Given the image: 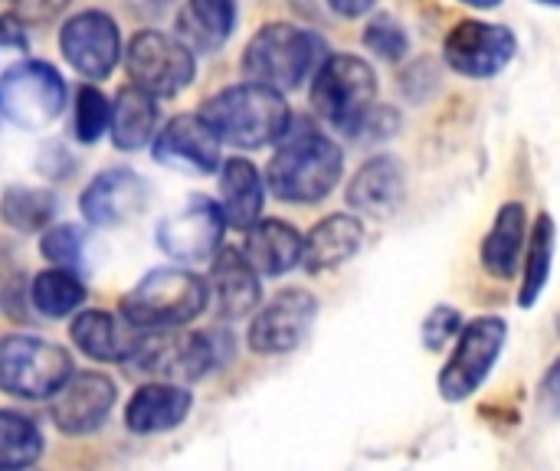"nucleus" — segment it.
I'll return each mask as SVG.
<instances>
[{
  "label": "nucleus",
  "mask_w": 560,
  "mask_h": 471,
  "mask_svg": "<svg viewBox=\"0 0 560 471\" xmlns=\"http://www.w3.org/2000/svg\"><path fill=\"white\" fill-rule=\"evenodd\" d=\"M200 118L223 144L233 148H266L272 141H282L292 125V111L282 92L253 82L230 85L207 98Z\"/></svg>",
  "instance_id": "nucleus-1"
},
{
  "label": "nucleus",
  "mask_w": 560,
  "mask_h": 471,
  "mask_svg": "<svg viewBox=\"0 0 560 471\" xmlns=\"http://www.w3.org/2000/svg\"><path fill=\"white\" fill-rule=\"evenodd\" d=\"M341 174V148L328 134L305 128L289 134V141L276 151L266 170V184L285 203H318L338 187Z\"/></svg>",
  "instance_id": "nucleus-2"
},
{
  "label": "nucleus",
  "mask_w": 560,
  "mask_h": 471,
  "mask_svg": "<svg viewBox=\"0 0 560 471\" xmlns=\"http://www.w3.org/2000/svg\"><path fill=\"white\" fill-rule=\"evenodd\" d=\"M312 105L335 131L358 138L371 128L377 108V75L368 59L351 52L328 56L312 82Z\"/></svg>",
  "instance_id": "nucleus-3"
},
{
  "label": "nucleus",
  "mask_w": 560,
  "mask_h": 471,
  "mask_svg": "<svg viewBox=\"0 0 560 471\" xmlns=\"http://www.w3.org/2000/svg\"><path fill=\"white\" fill-rule=\"evenodd\" d=\"M322 52L325 43L315 33L292 23H269L249 39L243 52V72L253 85L289 92L312 75Z\"/></svg>",
  "instance_id": "nucleus-4"
},
{
  "label": "nucleus",
  "mask_w": 560,
  "mask_h": 471,
  "mask_svg": "<svg viewBox=\"0 0 560 471\" xmlns=\"http://www.w3.org/2000/svg\"><path fill=\"white\" fill-rule=\"evenodd\" d=\"M207 308V285L184 269L148 272L125 298L121 315L141 331H174Z\"/></svg>",
  "instance_id": "nucleus-5"
},
{
  "label": "nucleus",
  "mask_w": 560,
  "mask_h": 471,
  "mask_svg": "<svg viewBox=\"0 0 560 471\" xmlns=\"http://www.w3.org/2000/svg\"><path fill=\"white\" fill-rule=\"evenodd\" d=\"M505 341H509V321L499 315H482V318L463 325L456 348L436 380L440 397L446 403H463L472 393H479L482 384L492 377V370L505 351Z\"/></svg>",
  "instance_id": "nucleus-6"
},
{
  "label": "nucleus",
  "mask_w": 560,
  "mask_h": 471,
  "mask_svg": "<svg viewBox=\"0 0 560 471\" xmlns=\"http://www.w3.org/2000/svg\"><path fill=\"white\" fill-rule=\"evenodd\" d=\"M66 105L62 75L39 59H23L0 75V115L26 131L49 128Z\"/></svg>",
  "instance_id": "nucleus-7"
},
{
  "label": "nucleus",
  "mask_w": 560,
  "mask_h": 471,
  "mask_svg": "<svg viewBox=\"0 0 560 471\" xmlns=\"http://www.w3.org/2000/svg\"><path fill=\"white\" fill-rule=\"evenodd\" d=\"M72 377V361L62 348L39 338L0 341V390L20 400H46Z\"/></svg>",
  "instance_id": "nucleus-8"
},
{
  "label": "nucleus",
  "mask_w": 560,
  "mask_h": 471,
  "mask_svg": "<svg viewBox=\"0 0 560 471\" xmlns=\"http://www.w3.org/2000/svg\"><path fill=\"white\" fill-rule=\"evenodd\" d=\"M125 364H128V374L148 377L151 384L184 387V384L200 380L217 364V351H213V341L203 334L161 331V334L141 338V344Z\"/></svg>",
  "instance_id": "nucleus-9"
},
{
  "label": "nucleus",
  "mask_w": 560,
  "mask_h": 471,
  "mask_svg": "<svg viewBox=\"0 0 560 471\" xmlns=\"http://www.w3.org/2000/svg\"><path fill=\"white\" fill-rule=\"evenodd\" d=\"M125 66H128L131 85L148 92L151 98L177 95L180 89L194 82V72H197L190 46L158 30H141L131 39Z\"/></svg>",
  "instance_id": "nucleus-10"
},
{
  "label": "nucleus",
  "mask_w": 560,
  "mask_h": 471,
  "mask_svg": "<svg viewBox=\"0 0 560 471\" xmlns=\"http://www.w3.org/2000/svg\"><path fill=\"white\" fill-rule=\"evenodd\" d=\"M518 52V39L502 23L486 20H459L443 39V59L453 72L466 79H492L499 75Z\"/></svg>",
  "instance_id": "nucleus-11"
},
{
  "label": "nucleus",
  "mask_w": 560,
  "mask_h": 471,
  "mask_svg": "<svg viewBox=\"0 0 560 471\" xmlns=\"http://www.w3.org/2000/svg\"><path fill=\"white\" fill-rule=\"evenodd\" d=\"M318 315V302L305 289H285L279 292L249 325V348L256 354H289L295 351Z\"/></svg>",
  "instance_id": "nucleus-12"
},
{
  "label": "nucleus",
  "mask_w": 560,
  "mask_h": 471,
  "mask_svg": "<svg viewBox=\"0 0 560 471\" xmlns=\"http://www.w3.org/2000/svg\"><path fill=\"white\" fill-rule=\"evenodd\" d=\"M223 229V210L207 197H194L180 213L158 223V246L177 262H207L220 249Z\"/></svg>",
  "instance_id": "nucleus-13"
},
{
  "label": "nucleus",
  "mask_w": 560,
  "mask_h": 471,
  "mask_svg": "<svg viewBox=\"0 0 560 471\" xmlns=\"http://www.w3.org/2000/svg\"><path fill=\"white\" fill-rule=\"evenodd\" d=\"M59 49L79 75L105 79L118 62V49H121L118 26L102 10L75 13L59 33Z\"/></svg>",
  "instance_id": "nucleus-14"
},
{
  "label": "nucleus",
  "mask_w": 560,
  "mask_h": 471,
  "mask_svg": "<svg viewBox=\"0 0 560 471\" xmlns=\"http://www.w3.org/2000/svg\"><path fill=\"white\" fill-rule=\"evenodd\" d=\"M115 407V384L105 374H72L52 393V423L66 436H89L95 433Z\"/></svg>",
  "instance_id": "nucleus-15"
},
{
  "label": "nucleus",
  "mask_w": 560,
  "mask_h": 471,
  "mask_svg": "<svg viewBox=\"0 0 560 471\" xmlns=\"http://www.w3.org/2000/svg\"><path fill=\"white\" fill-rule=\"evenodd\" d=\"M154 157L174 170L210 174L220 164V138L200 115H177L158 131Z\"/></svg>",
  "instance_id": "nucleus-16"
},
{
  "label": "nucleus",
  "mask_w": 560,
  "mask_h": 471,
  "mask_svg": "<svg viewBox=\"0 0 560 471\" xmlns=\"http://www.w3.org/2000/svg\"><path fill=\"white\" fill-rule=\"evenodd\" d=\"M148 200V187L135 170L125 167H112L105 174H98L85 190H82V216L92 226H115L121 220H128L131 213H138Z\"/></svg>",
  "instance_id": "nucleus-17"
},
{
  "label": "nucleus",
  "mask_w": 560,
  "mask_h": 471,
  "mask_svg": "<svg viewBox=\"0 0 560 471\" xmlns=\"http://www.w3.org/2000/svg\"><path fill=\"white\" fill-rule=\"evenodd\" d=\"M407 193V170L394 154H377L348 184V207L364 216H390Z\"/></svg>",
  "instance_id": "nucleus-18"
},
{
  "label": "nucleus",
  "mask_w": 560,
  "mask_h": 471,
  "mask_svg": "<svg viewBox=\"0 0 560 471\" xmlns=\"http://www.w3.org/2000/svg\"><path fill=\"white\" fill-rule=\"evenodd\" d=\"M525 243H528V213H525V203L509 200V203L499 207L495 223H492V229L482 239V249H479L482 269L492 279H502V282L512 279L518 272V266H522Z\"/></svg>",
  "instance_id": "nucleus-19"
},
{
  "label": "nucleus",
  "mask_w": 560,
  "mask_h": 471,
  "mask_svg": "<svg viewBox=\"0 0 560 471\" xmlns=\"http://www.w3.org/2000/svg\"><path fill=\"white\" fill-rule=\"evenodd\" d=\"M210 295L220 318H243L259 305V272L243 252L223 249L210 266Z\"/></svg>",
  "instance_id": "nucleus-20"
},
{
  "label": "nucleus",
  "mask_w": 560,
  "mask_h": 471,
  "mask_svg": "<svg viewBox=\"0 0 560 471\" xmlns=\"http://www.w3.org/2000/svg\"><path fill=\"white\" fill-rule=\"evenodd\" d=\"M138 331L141 328H135L131 321L115 318L108 311H82L69 328L75 348L102 364H115V361L125 364L135 354V348L141 344Z\"/></svg>",
  "instance_id": "nucleus-21"
},
{
  "label": "nucleus",
  "mask_w": 560,
  "mask_h": 471,
  "mask_svg": "<svg viewBox=\"0 0 560 471\" xmlns=\"http://www.w3.org/2000/svg\"><path fill=\"white\" fill-rule=\"evenodd\" d=\"M364 243V223L351 213L325 216L312 233L302 239V262L308 272H328L345 266L351 256H358Z\"/></svg>",
  "instance_id": "nucleus-22"
},
{
  "label": "nucleus",
  "mask_w": 560,
  "mask_h": 471,
  "mask_svg": "<svg viewBox=\"0 0 560 471\" xmlns=\"http://www.w3.org/2000/svg\"><path fill=\"white\" fill-rule=\"evenodd\" d=\"M190 393L184 387L174 384H148L141 387L128 410H125V426L135 436H154V433H167L177 429L187 413H190Z\"/></svg>",
  "instance_id": "nucleus-23"
},
{
  "label": "nucleus",
  "mask_w": 560,
  "mask_h": 471,
  "mask_svg": "<svg viewBox=\"0 0 560 471\" xmlns=\"http://www.w3.org/2000/svg\"><path fill=\"white\" fill-rule=\"evenodd\" d=\"M246 233L249 236H246L243 256L259 275H285L289 269L302 262V236L295 226L282 220H262L249 226Z\"/></svg>",
  "instance_id": "nucleus-24"
},
{
  "label": "nucleus",
  "mask_w": 560,
  "mask_h": 471,
  "mask_svg": "<svg viewBox=\"0 0 560 471\" xmlns=\"http://www.w3.org/2000/svg\"><path fill=\"white\" fill-rule=\"evenodd\" d=\"M220 193H223V207H220V210H223V216H226L230 226L249 229V226L259 223L266 190H262L259 170H256L246 157H230V161L223 164Z\"/></svg>",
  "instance_id": "nucleus-25"
},
{
  "label": "nucleus",
  "mask_w": 560,
  "mask_h": 471,
  "mask_svg": "<svg viewBox=\"0 0 560 471\" xmlns=\"http://www.w3.org/2000/svg\"><path fill=\"white\" fill-rule=\"evenodd\" d=\"M236 26V0H187L177 16V33L184 46L217 49L230 39Z\"/></svg>",
  "instance_id": "nucleus-26"
},
{
  "label": "nucleus",
  "mask_w": 560,
  "mask_h": 471,
  "mask_svg": "<svg viewBox=\"0 0 560 471\" xmlns=\"http://www.w3.org/2000/svg\"><path fill=\"white\" fill-rule=\"evenodd\" d=\"M158 128V105L148 92L128 85L115 95L112 105V141L121 151H138L154 138Z\"/></svg>",
  "instance_id": "nucleus-27"
},
{
  "label": "nucleus",
  "mask_w": 560,
  "mask_h": 471,
  "mask_svg": "<svg viewBox=\"0 0 560 471\" xmlns=\"http://www.w3.org/2000/svg\"><path fill=\"white\" fill-rule=\"evenodd\" d=\"M555 249H558L555 216L541 213L535 220V229H532V239H528V252H525V279H522V292H518V305L522 308H535L538 298L545 295V285L551 279Z\"/></svg>",
  "instance_id": "nucleus-28"
},
{
  "label": "nucleus",
  "mask_w": 560,
  "mask_h": 471,
  "mask_svg": "<svg viewBox=\"0 0 560 471\" xmlns=\"http://www.w3.org/2000/svg\"><path fill=\"white\" fill-rule=\"evenodd\" d=\"M43 456V436L33 420L0 410V471H26Z\"/></svg>",
  "instance_id": "nucleus-29"
},
{
  "label": "nucleus",
  "mask_w": 560,
  "mask_h": 471,
  "mask_svg": "<svg viewBox=\"0 0 560 471\" xmlns=\"http://www.w3.org/2000/svg\"><path fill=\"white\" fill-rule=\"evenodd\" d=\"M30 298H33V305H36L39 315H46V318H66V315H72L85 302V289H82V282L72 272L46 269V272H39L33 279Z\"/></svg>",
  "instance_id": "nucleus-30"
},
{
  "label": "nucleus",
  "mask_w": 560,
  "mask_h": 471,
  "mask_svg": "<svg viewBox=\"0 0 560 471\" xmlns=\"http://www.w3.org/2000/svg\"><path fill=\"white\" fill-rule=\"evenodd\" d=\"M56 213V197L52 190H36V187H10L0 200V216L23 233L43 229Z\"/></svg>",
  "instance_id": "nucleus-31"
},
{
  "label": "nucleus",
  "mask_w": 560,
  "mask_h": 471,
  "mask_svg": "<svg viewBox=\"0 0 560 471\" xmlns=\"http://www.w3.org/2000/svg\"><path fill=\"white\" fill-rule=\"evenodd\" d=\"M112 121V105L95 85H82L75 95V138L82 144H92L105 134V125Z\"/></svg>",
  "instance_id": "nucleus-32"
},
{
  "label": "nucleus",
  "mask_w": 560,
  "mask_h": 471,
  "mask_svg": "<svg viewBox=\"0 0 560 471\" xmlns=\"http://www.w3.org/2000/svg\"><path fill=\"white\" fill-rule=\"evenodd\" d=\"M364 46H368L374 56H381V59H387V62H397V59L407 56L410 36H407V30L400 26L397 16L381 13V16H374V20L368 23V30H364Z\"/></svg>",
  "instance_id": "nucleus-33"
},
{
  "label": "nucleus",
  "mask_w": 560,
  "mask_h": 471,
  "mask_svg": "<svg viewBox=\"0 0 560 471\" xmlns=\"http://www.w3.org/2000/svg\"><path fill=\"white\" fill-rule=\"evenodd\" d=\"M43 256L62 269V272H79L82 269V252H85V236L75 229V226H52L43 233V243H39Z\"/></svg>",
  "instance_id": "nucleus-34"
},
{
  "label": "nucleus",
  "mask_w": 560,
  "mask_h": 471,
  "mask_svg": "<svg viewBox=\"0 0 560 471\" xmlns=\"http://www.w3.org/2000/svg\"><path fill=\"white\" fill-rule=\"evenodd\" d=\"M459 331H463V311H456L450 305H440L423 321V348L427 351H443L450 341L459 338Z\"/></svg>",
  "instance_id": "nucleus-35"
},
{
  "label": "nucleus",
  "mask_w": 560,
  "mask_h": 471,
  "mask_svg": "<svg viewBox=\"0 0 560 471\" xmlns=\"http://www.w3.org/2000/svg\"><path fill=\"white\" fill-rule=\"evenodd\" d=\"M538 407L545 416L560 420V354L551 361V367L545 370L541 377V387H538Z\"/></svg>",
  "instance_id": "nucleus-36"
},
{
  "label": "nucleus",
  "mask_w": 560,
  "mask_h": 471,
  "mask_svg": "<svg viewBox=\"0 0 560 471\" xmlns=\"http://www.w3.org/2000/svg\"><path fill=\"white\" fill-rule=\"evenodd\" d=\"M69 0H13V16L16 20H30V23H46L52 20Z\"/></svg>",
  "instance_id": "nucleus-37"
},
{
  "label": "nucleus",
  "mask_w": 560,
  "mask_h": 471,
  "mask_svg": "<svg viewBox=\"0 0 560 471\" xmlns=\"http://www.w3.org/2000/svg\"><path fill=\"white\" fill-rule=\"evenodd\" d=\"M0 46L26 49V30L20 26L16 16H0Z\"/></svg>",
  "instance_id": "nucleus-38"
},
{
  "label": "nucleus",
  "mask_w": 560,
  "mask_h": 471,
  "mask_svg": "<svg viewBox=\"0 0 560 471\" xmlns=\"http://www.w3.org/2000/svg\"><path fill=\"white\" fill-rule=\"evenodd\" d=\"M328 7H331L335 13H341V16L354 20V16L371 13V10L377 7V0H328Z\"/></svg>",
  "instance_id": "nucleus-39"
},
{
  "label": "nucleus",
  "mask_w": 560,
  "mask_h": 471,
  "mask_svg": "<svg viewBox=\"0 0 560 471\" xmlns=\"http://www.w3.org/2000/svg\"><path fill=\"white\" fill-rule=\"evenodd\" d=\"M459 3H469V7H476V10H495L502 0H459Z\"/></svg>",
  "instance_id": "nucleus-40"
},
{
  "label": "nucleus",
  "mask_w": 560,
  "mask_h": 471,
  "mask_svg": "<svg viewBox=\"0 0 560 471\" xmlns=\"http://www.w3.org/2000/svg\"><path fill=\"white\" fill-rule=\"evenodd\" d=\"M535 3H545V7H560V0H535Z\"/></svg>",
  "instance_id": "nucleus-41"
},
{
  "label": "nucleus",
  "mask_w": 560,
  "mask_h": 471,
  "mask_svg": "<svg viewBox=\"0 0 560 471\" xmlns=\"http://www.w3.org/2000/svg\"><path fill=\"white\" fill-rule=\"evenodd\" d=\"M558 334H560V315H558Z\"/></svg>",
  "instance_id": "nucleus-42"
}]
</instances>
